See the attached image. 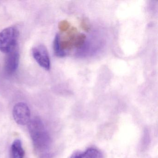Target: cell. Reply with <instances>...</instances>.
<instances>
[{"mask_svg": "<svg viewBox=\"0 0 158 158\" xmlns=\"http://www.w3.org/2000/svg\"><path fill=\"white\" fill-rule=\"evenodd\" d=\"M28 129L36 153L40 158H50L52 145L50 136L38 117L30 120Z\"/></svg>", "mask_w": 158, "mask_h": 158, "instance_id": "1", "label": "cell"}, {"mask_svg": "<svg viewBox=\"0 0 158 158\" xmlns=\"http://www.w3.org/2000/svg\"><path fill=\"white\" fill-rule=\"evenodd\" d=\"M19 32L15 27H10L0 32V51L8 53L17 48Z\"/></svg>", "mask_w": 158, "mask_h": 158, "instance_id": "2", "label": "cell"}, {"mask_svg": "<svg viewBox=\"0 0 158 158\" xmlns=\"http://www.w3.org/2000/svg\"><path fill=\"white\" fill-rule=\"evenodd\" d=\"M13 114L15 122L19 125H25L30 121V110L24 102H19L15 105Z\"/></svg>", "mask_w": 158, "mask_h": 158, "instance_id": "3", "label": "cell"}, {"mask_svg": "<svg viewBox=\"0 0 158 158\" xmlns=\"http://www.w3.org/2000/svg\"><path fill=\"white\" fill-rule=\"evenodd\" d=\"M32 54L36 61L41 67L47 71L50 69L49 55L45 46L39 45L34 47L32 50Z\"/></svg>", "mask_w": 158, "mask_h": 158, "instance_id": "4", "label": "cell"}, {"mask_svg": "<svg viewBox=\"0 0 158 158\" xmlns=\"http://www.w3.org/2000/svg\"><path fill=\"white\" fill-rule=\"evenodd\" d=\"M7 54L4 66L5 71L7 73L11 74L16 71L19 65L20 55L17 47Z\"/></svg>", "mask_w": 158, "mask_h": 158, "instance_id": "5", "label": "cell"}, {"mask_svg": "<svg viewBox=\"0 0 158 158\" xmlns=\"http://www.w3.org/2000/svg\"><path fill=\"white\" fill-rule=\"evenodd\" d=\"M70 158H103V156L99 149L91 147L83 151L75 152Z\"/></svg>", "mask_w": 158, "mask_h": 158, "instance_id": "6", "label": "cell"}, {"mask_svg": "<svg viewBox=\"0 0 158 158\" xmlns=\"http://www.w3.org/2000/svg\"><path fill=\"white\" fill-rule=\"evenodd\" d=\"M25 152L20 139H17L13 142L11 148L12 158H23Z\"/></svg>", "mask_w": 158, "mask_h": 158, "instance_id": "7", "label": "cell"}, {"mask_svg": "<svg viewBox=\"0 0 158 158\" xmlns=\"http://www.w3.org/2000/svg\"><path fill=\"white\" fill-rule=\"evenodd\" d=\"M60 35L57 34L55 35L53 42V48L54 53L57 57L63 58L67 55V53L62 49L60 43Z\"/></svg>", "mask_w": 158, "mask_h": 158, "instance_id": "8", "label": "cell"}, {"mask_svg": "<svg viewBox=\"0 0 158 158\" xmlns=\"http://www.w3.org/2000/svg\"><path fill=\"white\" fill-rule=\"evenodd\" d=\"M69 23L65 21L61 22L60 24V29L62 30H66L69 27Z\"/></svg>", "mask_w": 158, "mask_h": 158, "instance_id": "9", "label": "cell"}]
</instances>
